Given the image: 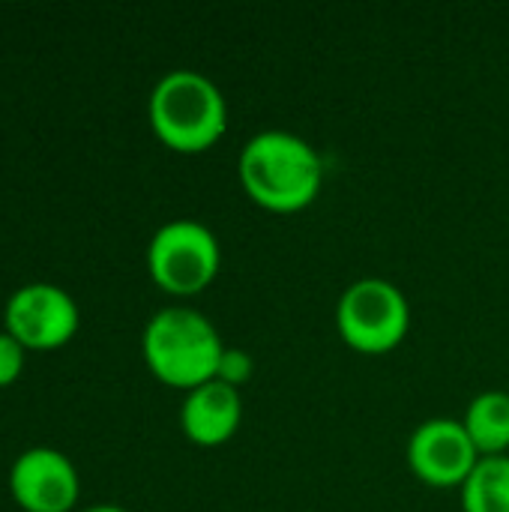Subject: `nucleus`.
Masks as SVG:
<instances>
[{"label":"nucleus","mask_w":509,"mask_h":512,"mask_svg":"<svg viewBox=\"0 0 509 512\" xmlns=\"http://www.w3.org/2000/svg\"><path fill=\"white\" fill-rule=\"evenodd\" d=\"M237 174L246 195L264 210L297 213L318 198L324 162L306 138L285 129H264L243 144Z\"/></svg>","instance_id":"obj_1"},{"label":"nucleus","mask_w":509,"mask_h":512,"mask_svg":"<svg viewBox=\"0 0 509 512\" xmlns=\"http://www.w3.org/2000/svg\"><path fill=\"white\" fill-rule=\"evenodd\" d=\"M156 138L177 153L210 150L228 129V102L213 78L195 69L165 72L147 102Z\"/></svg>","instance_id":"obj_2"},{"label":"nucleus","mask_w":509,"mask_h":512,"mask_svg":"<svg viewBox=\"0 0 509 512\" xmlns=\"http://www.w3.org/2000/svg\"><path fill=\"white\" fill-rule=\"evenodd\" d=\"M150 372L177 390H195L216 378L222 360V336L201 312L189 306L159 309L141 336Z\"/></svg>","instance_id":"obj_3"},{"label":"nucleus","mask_w":509,"mask_h":512,"mask_svg":"<svg viewBox=\"0 0 509 512\" xmlns=\"http://www.w3.org/2000/svg\"><path fill=\"white\" fill-rule=\"evenodd\" d=\"M336 327L345 345L354 351L387 354L399 348L411 330L408 297L387 279H357L342 291L336 303Z\"/></svg>","instance_id":"obj_4"},{"label":"nucleus","mask_w":509,"mask_h":512,"mask_svg":"<svg viewBox=\"0 0 509 512\" xmlns=\"http://www.w3.org/2000/svg\"><path fill=\"white\" fill-rule=\"evenodd\" d=\"M222 249L216 234L195 219L165 222L147 246V270L153 282L177 297L201 294L219 273Z\"/></svg>","instance_id":"obj_5"},{"label":"nucleus","mask_w":509,"mask_h":512,"mask_svg":"<svg viewBox=\"0 0 509 512\" xmlns=\"http://www.w3.org/2000/svg\"><path fill=\"white\" fill-rule=\"evenodd\" d=\"M480 459L462 420L435 417L420 423L408 438V465L432 489H462Z\"/></svg>","instance_id":"obj_6"},{"label":"nucleus","mask_w":509,"mask_h":512,"mask_svg":"<svg viewBox=\"0 0 509 512\" xmlns=\"http://www.w3.org/2000/svg\"><path fill=\"white\" fill-rule=\"evenodd\" d=\"M3 321H6V333L18 345L51 351L75 336L78 306L63 288L51 282H30L6 300Z\"/></svg>","instance_id":"obj_7"},{"label":"nucleus","mask_w":509,"mask_h":512,"mask_svg":"<svg viewBox=\"0 0 509 512\" xmlns=\"http://www.w3.org/2000/svg\"><path fill=\"white\" fill-rule=\"evenodd\" d=\"M9 489L27 512H69L78 501V471L60 450L33 447L15 459Z\"/></svg>","instance_id":"obj_8"},{"label":"nucleus","mask_w":509,"mask_h":512,"mask_svg":"<svg viewBox=\"0 0 509 512\" xmlns=\"http://www.w3.org/2000/svg\"><path fill=\"white\" fill-rule=\"evenodd\" d=\"M240 420H243L240 390H234L216 378L189 390L186 402L180 408L183 435L198 447H219V444L231 441L240 429Z\"/></svg>","instance_id":"obj_9"},{"label":"nucleus","mask_w":509,"mask_h":512,"mask_svg":"<svg viewBox=\"0 0 509 512\" xmlns=\"http://www.w3.org/2000/svg\"><path fill=\"white\" fill-rule=\"evenodd\" d=\"M465 429L480 456H507L509 450V393L486 390L465 411Z\"/></svg>","instance_id":"obj_10"},{"label":"nucleus","mask_w":509,"mask_h":512,"mask_svg":"<svg viewBox=\"0 0 509 512\" xmlns=\"http://www.w3.org/2000/svg\"><path fill=\"white\" fill-rule=\"evenodd\" d=\"M465 512H509V456H486L462 486Z\"/></svg>","instance_id":"obj_11"},{"label":"nucleus","mask_w":509,"mask_h":512,"mask_svg":"<svg viewBox=\"0 0 509 512\" xmlns=\"http://www.w3.org/2000/svg\"><path fill=\"white\" fill-rule=\"evenodd\" d=\"M252 372H255V363H252V357H249L246 351H240V348H225V351H222V360H219V369H216V381H222V384L240 390L243 384H249Z\"/></svg>","instance_id":"obj_12"},{"label":"nucleus","mask_w":509,"mask_h":512,"mask_svg":"<svg viewBox=\"0 0 509 512\" xmlns=\"http://www.w3.org/2000/svg\"><path fill=\"white\" fill-rule=\"evenodd\" d=\"M24 369V345H18L6 330L0 333V387H9Z\"/></svg>","instance_id":"obj_13"},{"label":"nucleus","mask_w":509,"mask_h":512,"mask_svg":"<svg viewBox=\"0 0 509 512\" xmlns=\"http://www.w3.org/2000/svg\"><path fill=\"white\" fill-rule=\"evenodd\" d=\"M84 512H129V510H123V507H117V504H96V507H87Z\"/></svg>","instance_id":"obj_14"}]
</instances>
